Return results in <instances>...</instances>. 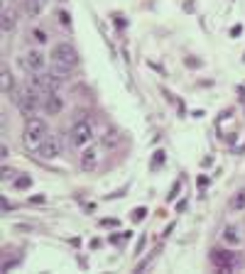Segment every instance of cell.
Segmentation results:
<instances>
[{"label":"cell","mask_w":245,"mask_h":274,"mask_svg":"<svg viewBox=\"0 0 245 274\" xmlns=\"http://www.w3.org/2000/svg\"><path fill=\"white\" fill-rule=\"evenodd\" d=\"M15 10H10V8H5L3 10V32H12L15 30Z\"/></svg>","instance_id":"10"},{"label":"cell","mask_w":245,"mask_h":274,"mask_svg":"<svg viewBox=\"0 0 245 274\" xmlns=\"http://www.w3.org/2000/svg\"><path fill=\"white\" fill-rule=\"evenodd\" d=\"M37 106H39V100H37V91H34L32 86L23 88V91H20V96H17V108L23 110V115H27V118L34 115Z\"/></svg>","instance_id":"5"},{"label":"cell","mask_w":245,"mask_h":274,"mask_svg":"<svg viewBox=\"0 0 245 274\" xmlns=\"http://www.w3.org/2000/svg\"><path fill=\"white\" fill-rule=\"evenodd\" d=\"M71 144L74 147H89L93 142V128H91L89 120H78L74 128H71Z\"/></svg>","instance_id":"3"},{"label":"cell","mask_w":245,"mask_h":274,"mask_svg":"<svg viewBox=\"0 0 245 274\" xmlns=\"http://www.w3.org/2000/svg\"><path fill=\"white\" fill-rule=\"evenodd\" d=\"M98 159H100V154L98 150H93V147H84V152H81V169L84 172H93L96 166H98Z\"/></svg>","instance_id":"8"},{"label":"cell","mask_w":245,"mask_h":274,"mask_svg":"<svg viewBox=\"0 0 245 274\" xmlns=\"http://www.w3.org/2000/svg\"><path fill=\"white\" fill-rule=\"evenodd\" d=\"M62 81H64V78H59L54 71H52V74H42V71H39V74H34L32 76V88L37 91V93L45 96V93H49V91H56V88L62 86Z\"/></svg>","instance_id":"4"},{"label":"cell","mask_w":245,"mask_h":274,"mask_svg":"<svg viewBox=\"0 0 245 274\" xmlns=\"http://www.w3.org/2000/svg\"><path fill=\"white\" fill-rule=\"evenodd\" d=\"M223 238H226L228 242H238V240H240V238H238V233H235V228H226Z\"/></svg>","instance_id":"15"},{"label":"cell","mask_w":245,"mask_h":274,"mask_svg":"<svg viewBox=\"0 0 245 274\" xmlns=\"http://www.w3.org/2000/svg\"><path fill=\"white\" fill-rule=\"evenodd\" d=\"M120 142H122V135L120 132H115V130L106 132V137H103V144H106V147H118Z\"/></svg>","instance_id":"12"},{"label":"cell","mask_w":245,"mask_h":274,"mask_svg":"<svg viewBox=\"0 0 245 274\" xmlns=\"http://www.w3.org/2000/svg\"><path fill=\"white\" fill-rule=\"evenodd\" d=\"M62 108H64V100H62V96H59L56 91L45 93V110L49 113V115H59Z\"/></svg>","instance_id":"9"},{"label":"cell","mask_w":245,"mask_h":274,"mask_svg":"<svg viewBox=\"0 0 245 274\" xmlns=\"http://www.w3.org/2000/svg\"><path fill=\"white\" fill-rule=\"evenodd\" d=\"M159 164H162V152H157L155 162H152V166H155V169H157V166H159Z\"/></svg>","instance_id":"19"},{"label":"cell","mask_w":245,"mask_h":274,"mask_svg":"<svg viewBox=\"0 0 245 274\" xmlns=\"http://www.w3.org/2000/svg\"><path fill=\"white\" fill-rule=\"evenodd\" d=\"M23 8L30 17H37L39 15V0H23Z\"/></svg>","instance_id":"13"},{"label":"cell","mask_w":245,"mask_h":274,"mask_svg":"<svg viewBox=\"0 0 245 274\" xmlns=\"http://www.w3.org/2000/svg\"><path fill=\"white\" fill-rule=\"evenodd\" d=\"M145 213H147V208H135L133 218H135V220H142V218H145Z\"/></svg>","instance_id":"18"},{"label":"cell","mask_w":245,"mask_h":274,"mask_svg":"<svg viewBox=\"0 0 245 274\" xmlns=\"http://www.w3.org/2000/svg\"><path fill=\"white\" fill-rule=\"evenodd\" d=\"M49 135L47 132V125L45 120H39V118H27L25 122V130H23V142L27 150H39V144L45 142V137Z\"/></svg>","instance_id":"2"},{"label":"cell","mask_w":245,"mask_h":274,"mask_svg":"<svg viewBox=\"0 0 245 274\" xmlns=\"http://www.w3.org/2000/svg\"><path fill=\"white\" fill-rule=\"evenodd\" d=\"M78 64V54L76 49L71 47L69 42H62L54 47L52 52V71H54L59 78H67L71 74V69H76Z\"/></svg>","instance_id":"1"},{"label":"cell","mask_w":245,"mask_h":274,"mask_svg":"<svg viewBox=\"0 0 245 274\" xmlns=\"http://www.w3.org/2000/svg\"><path fill=\"white\" fill-rule=\"evenodd\" d=\"M30 184H32V179H30V176H20V179L15 181V186H17V188H27Z\"/></svg>","instance_id":"16"},{"label":"cell","mask_w":245,"mask_h":274,"mask_svg":"<svg viewBox=\"0 0 245 274\" xmlns=\"http://www.w3.org/2000/svg\"><path fill=\"white\" fill-rule=\"evenodd\" d=\"M10 176H12V172H10V169H3V181H8Z\"/></svg>","instance_id":"20"},{"label":"cell","mask_w":245,"mask_h":274,"mask_svg":"<svg viewBox=\"0 0 245 274\" xmlns=\"http://www.w3.org/2000/svg\"><path fill=\"white\" fill-rule=\"evenodd\" d=\"M34 39H37V42H39V44H45L47 42V37H45V32H42V30H34Z\"/></svg>","instance_id":"17"},{"label":"cell","mask_w":245,"mask_h":274,"mask_svg":"<svg viewBox=\"0 0 245 274\" xmlns=\"http://www.w3.org/2000/svg\"><path fill=\"white\" fill-rule=\"evenodd\" d=\"M0 76H3V93L8 96L12 88H15V81H12V74L8 71V66H3V74H0Z\"/></svg>","instance_id":"11"},{"label":"cell","mask_w":245,"mask_h":274,"mask_svg":"<svg viewBox=\"0 0 245 274\" xmlns=\"http://www.w3.org/2000/svg\"><path fill=\"white\" fill-rule=\"evenodd\" d=\"M245 208V188L238 191L233 198H231V210H243Z\"/></svg>","instance_id":"14"},{"label":"cell","mask_w":245,"mask_h":274,"mask_svg":"<svg viewBox=\"0 0 245 274\" xmlns=\"http://www.w3.org/2000/svg\"><path fill=\"white\" fill-rule=\"evenodd\" d=\"M39 157L42 159H56L59 154H62V140L56 137V135H47L45 137V142L39 144Z\"/></svg>","instance_id":"6"},{"label":"cell","mask_w":245,"mask_h":274,"mask_svg":"<svg viewBox=\"0 0 245 274\" xmlns=\"http://www.w3.org/2000/svg\"><path fill=\"white\" fill-rule=\"evenodd\" d=\"M23 66H25V71H30V74H39L45 69V54L37 52V49H30L23 56Z\"/></svg>","instance_id":"7"}]
</instances>
